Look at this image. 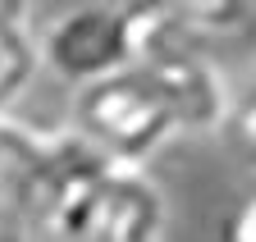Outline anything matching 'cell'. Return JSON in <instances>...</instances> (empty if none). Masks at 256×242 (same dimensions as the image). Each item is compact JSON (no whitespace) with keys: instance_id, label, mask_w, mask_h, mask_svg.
Listing matches in <instances>:
<instances>
[{"instance_id":"obj_9","label":"cell","mask_w":256,"mask_h":242,"mask_svg":"<svg viewBox=\"0 0 256 242\" xmlns=\"http://www.w3.org/2000/svg\"><path fill=\"white\" fill-rule=\"evenodd\" d=\"M229 242H256V188H252V197L238 206V215H234V224H229Z\"/></svg>"},{"instance_id":"obj_7","label":"cell","mask_w":256,"mask_h":242,"mask_svg":"<svg viewBox=\"0 0 256 242\" xmlns=\"http://www.w3.org/2000/svg\"><path fill=\"white\" fill-rule=\"evenodd\" d=\"M138 9H146L151 18L178 27L188 37H220L242 18L247 0H133Z\"/></svg>"},{"instance_id":"obj_6","label":"cell","mask_w":256,"mask_h":242,"mask_svg":"<svg viewBox=\"0 0 256 242\" xmlns=\"http://www.w3.org/2000/svg\"><path fill=\"white\" fill-rule=\"evenodd\" d=\"M42 73V50H37V32L23 18H0V114H10L23 92Z\"/></svg>"},{"instance_id":"obj_4","label":"cell","mask_w":256,"mask_h":242,"mask_svg":"<svg viewBox=\"0 0 256 242\" xmlns=\"http://www.w3.org/2000/svg\"><path fill=\"white\" fill-rule=\"evenodd\" d=\"M138 69L170 101L183 137L224 133V124L234 114V87L224 78V69L210 59L202 37H188V32L146 14V41L138 55Z\"/></svg>"},{"instance_id":"obj_3","label":"cell","mask_w":256,"mask_h":242,"mask_svg":"<svg viewBox=\"0 0 256 242\" xmlns=\"http://www.w3.org/2000/svg\"><path fill=\"white\" fill-rule=\"evenodd\" d=\"M142 41H146V9H138L133 0H114V5L92 0V5L50 18L37 32L42 73H55L78 92L87 82L133 69Z\"/></svg>"},{"instance_id":"obj_1","label":"cell","mask_w":256,"mask_h":242,"mask_svg":"<svg viewBox=\"0 0 256 242\" xmlns=\"http://www.w3.org/2000/svg\"><path fill=\"white\" fill-rule=\"evenodd\" d=\"M23 242H170V197L151 169L110 165L78 142Z\"/></svg>"},{"instance_id":"obj_2","label":"cell","mask_w":256,"mask_h":242,"mask_svg":"<svg viewBox=\"0 0 256 242\" xmlns=\"http://www.w3.org/2000/svg\"><path fill=\"white\" fill-rule=\"evenodd\" d=\"M69 133L101 160L138 165V169H146L174 137H183L170 101L160 96V87L138 64L78 87Z\"/></svg>"},{"instance_id":"obj_5","label":"cell","mask_w":256,"mask_h":242,"mask_svg":"<svg viewBox=\"0 0 256 242\" xmlns=\"http://www.w3.org/2000/svg\"><path fill=\"white\" fill-rule=\"evenodd\" d=\"M74 146L78 137L69 128H37L14 110L0 114V238H28L42 197L50 192Z\"/></svg>"},{"instance_id":"obj_8","label":"cell","mask_w":256,"mask_h":242,"mask_svg":"<svg viewBox=\"0 0 256 242\" xmlns=\"http://www.w3.org/2000/svg\"><path fill=\"white\" fill-rule=\"evenodd\" d=\"M224 133L234 137V146L242 151V160L256 169V92L234 96V114H229V124H224Z\"/></svg>"}]
</instances>
